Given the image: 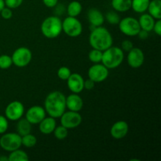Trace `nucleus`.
<instances>
[{"label": "nucleus", "mask_w": 161, "mask_h": 161, "mask_svg": "<svg viewBox=\"0 0 161 161\" xmlns=\"http://www.w3.org/2000/svg\"><path fill=\"white\" fill-rule=\"evenodd\" d=\"M16 128H17V133L20 136H24L25 135L31 133V124L25 118H20L18 119Z\"/></svg>", "instance_id": "4be33fe9"}, {"label": "nucleus", "mask_w": 161, "mask_h": 161, "mask_svg": "<svg viewBox=\"0 0 161 161\" xmlns=\"http://www.w3.org/2000/svg\"><path fill=\"white\" fill-rule=\"evenodd\" d=\"M111 5L117 12H127L131 9V0H112Z\"/></svg>", "instance_id": "412c9836"}, {"label": "nucleus", "mask_w": 161, "mask_h": 161, "mask_svg": "<svg viewBox=\"0 0 161 161\" xmlns=\"http://www.w3.org/2000/svg\"><path fill=\"white\" fill-rule=\"evenodd\" d=\"M21 146V136L17 133L3 134L0 138V147L6 152H12Z\"/></svg>", "instance_id": "39448f33"}, {"label": "nucleus", "mask_w": 161, "mask_h": 161, "mask_svg": "<svg viewBox=\"0 0 161 161\" xmlns=\"http://www.w3.org/2000/svg\"><path fill=\"white\" fill-rule=\"evenodd\" d=\"M129 130V126L126 121L119 120L114 123L110 129L111 136L115 139H122L127 136Z\"/></svg>", "instance_id": "2eb2a0df"}, {"label": "nucleus", "mask_w": 161, "mask_h": 161, "mask_svg": "<svg viewBox=\"0 0 161 161\" xmlns=\"http://www.w3.org/2000/svg\"><path fill=\"white\" fill-rule=\"evenodd\" d=\"M44 108L49 116L58 119L66 110V97L62 92L52 91L44 101Z\"/></svg>", "instance_id": "f257e3e1"}, {"label": "nucleus", "mask_w": 161, "mask_h": 161, "mask_svg": "<svg viewBox=\"0 0 161 161\" xmlns=\"http://www.w3.org/2000/svg\"><path fill=\"white\" fill-rule=\"evenodd\" d=\"M13 64L12 58L7 54H3L0 56V69H8Z\"/></svg>", "instance_id": "c756f323"}, {"label": "nucleus", "mask_w": 161, "mask_h": 161, "mask_svg": "<svg viewBox=\"0 0 161 161\" xmlns=\"http://www.w3.org/2000/svg\"><path fill=\"white\" fill-rule=\"evenodd\" d=\"M147 10L155 20L161 19V1L160 0H151L149 2Z\"/></svg>", "instance_id": "aec40b11"}, {"label": "nucleus", "mask_w": 161, "mask_h": 161, "mask_svg": "<svg viewBox=\"0 0 161 161\" xmlns=\"http://www.w3.org/2000/svg\"><path fill=\"white\" fill-rule=\"evenodd\" d=\"M133 47H134V45H133V43H132L131 41L127 40H127L123 41V42L121 43L120 48L122 49L124 51L128 52V51H130V50H131Z\"/></svg>", "instance_id": "f704fd0d"}, {"label": "nucleus", "mask_w": 161, "mask_h": 161, "mask_svg": "<svg viewBox=\"0 0 161 161\" xmlns=\"http://www.w3.org/2000/svg\"><path fill=\"white\" fill-rule=\"evenodd\" d=\"M113 36L105 27H95L89 36V43L93 49L104 51L113 46Z\"/></svg>", "instance_id": "f03ea898"}, {"label": "nucleus", "mask_w": 161, "mask_h": 161, "mask_svg": "<svg viewBox=\"0 0 161 161\" xmlns=\"http://www.w3.org/2000/svg\"><path fill=\"white\" fill-rule=\"evenodd\" d=\"M62 31L69 37H78L82 34L83 25L76 17L69 16L62 21Z\"/></svg>", "instance_id": "423d86ee"}, {"label": "nucleus", "mask_w": 161, "mask_h": 161, "mask_svg": "<svg viewBox=\"0 0 161 161\" xmlns=\"http://www.w3.org/2000/svg\"><path fill=\"white\" fill-rule=\"evenodd\" d=\"M124 59V50L119 47H111L104 50L102 53V64L107 69H114L122 64Z\"/></svg>", "instance_id": "7ed1b4c3"}, {"label": "nucleus", "mask_w": 161, "mask_h": 161, "mask_svg": "<svg viewBox=\"0 0 161 161\" xmlns=\"http://www.w3.org/2000/svg\"><path fill=\"white\" fill-rule=\"evenodd\" d=\"M87 19L89 23L94 28L102 26L105 21V17L103 14L97 8H91L88 10Z\"/></svg>", "instance_id": "f3484780"}, {"label": "nucleus", "mask_w": 161, "mask_h": 161, "mask_svg": "<svg viewBox=\"0 0 161 161\" xmlns=\"http://www.w3.org/2000/svg\"><path fill=\"white\" fill-rule=\"evenodd\" d=\"M0 161H9L8 157H0Z\"/></svg>", "instance_id": "a19ab883"}, {"label": "nucleus", "mask_w": 161, "mask_h": 161, "mask_svg": "<svg viewBox=\"0 0 161 161\" xmlns=\"http://www.w3.org/2000/svg\"><path fill=\"white\" fill-rule=\"evenodd\" d=\"M127 61L130 67H131L132 69H138L144 64V53L140 48L133 47L130 51H128Z\"/></svg>", "instance_id": "ddd939ff"}, {"label": "nucleus", "mask_w": 161, "mask_h": 161, "mask_svg": "<svg viewBox=\"0 0 161 161\" xmlns=\"http://www.w3.org/2000/svg\"><path fill=\"white\" fill-rule=\"evenodd\" d=\"M5 2L4 0H0V12H1L2 9L5 7Z\"/></svg>", "instance_id": "ea45409f"}, {"label": "nucleus", "mask_w": 161, "mask_h": 161, "mask_svg": "<svg viewBox=\"0 0 161 161\" xmlns=\"http://www.w3.org/2000/svg\"><path fill=\"white\" fill-rule=\"evenodd\" d=\"M8 160L9 161H28L29 160V157L26 152L17 149L10 152L9 155L8 156Z\"/></svg>", "instance_id": "393cba45"}, {"label": "nucleus", "mask_w": 161, "mask_h": 161, "mask_svg": "<svg viewBox=\"0 0 161 161\" xmlns=\"http://www.w3.org/2000/svg\"><path fill=\"white\" fill-rule=\"evenodd\" d=\"M56 124V119L54 118L51 116H49V117L46 116L39 124V131L43 135H50L53 133L55 127H57Z\"/></svg>", "instance_id": "a211bd4d"}, {"label": "nucleus", "mask_w": 161, "mask_h": 161, "mask_svg": "<svg viewBox=\"0 0 161 161\" xmlns=\"http://www.w3.org/2000/svg\"><path fill=\"white\" fill-rule=\"evenodd\" d=\"M150 0H131V9L138 14L147 11Z\"/></svg>", "instance_id": "5701e85b"}, {"label": "nucleus", "mask_w": 161, "mask_h": 161, "mask_svg": "<svg viewBox=\"0 0 161 161\" xmlns=\"http://www.w3.org/2000/svg\"><path fill=\"white\" fill-rule=\"evenodd\" d=\"M42 3L47 7L53 8L58 5V0H42Z\"/></svg>", "instance_id": "4c0bfd02"}, {"label": "nucleus", "mask_w": 161, "mask_h": 161, "mask_svg": "<svg viewBox=\"0 0 161 161\" xmlns=\"http://www.w3.org/2000/svg\"><path fill=\"white\" fill-rule=\"evenodd\" d=\"M82 10H83V6L78 1L71 2L67 6V13L69 17H78L81 14Z\"/></svg>", "instance_id": "b1692460"}, {"label": "nucleus", "mask_w": 161, "mask_h": 161, "mask_svg": "<svg viewBox=\"0 0 161 161\" xmlns=\"http://www.w3.org/2000/svg\"><path fill=\"white\" fill-rule=\"evenodd\" d=\"M118 25L119 31L127 36H137L141 30L138 20L132 17H124V19L119 20Z\"/></svg>", "instance_id": "6e6552de"}, {"label": "nucleus", "mask_w": 161, "mask_h": 161, "mask_svg": "<svg viewBox=\"0 0 161 161\" xmlns=\"http://www.w3.org/2000/svg\"><path fill=\"white\" fill-rule=\"evenodd\" d=\"M47 116L45 108L39 105H34L28 108L25 113V119L31 124H39Z\"/></svg>", "instance_id": "f8f14e48"}, {"label": "nucleus", "mask_w": 161, "mask_h": 161, "mask_svg": "<svg viewBox=\"0 0 161 161\" xmlns=\"http://www.w3.org/2000/svg\"><path fill=\"white\" fill-rule=\"evenodd\" d=\"M83 86H84V89L90 91V90H92L94 87L95 83L93 80H91V79L88 78L87 80H84V84H83Z\"/></svg>", "instance_id": "e433bc0d"}, {"label": "nucleus", "mask_w": 161, "mask_h": 161, "mask_svg": "<svg viewBox=\"0 0 161 161\" xmlns=\"http://www.w3.org/2000/svg\"><path fill=\"white\" fill-rule=\"evenodd\" d=\"M66 81L71 92L80 94L84 90V79L79 73H72Z\"/></svg>", "instance_id": "4468645a"}, {"label": "nucleus", "mask_w": 161, "mask_h": 161, "mask_svg": "<svg viewBox=\"0 0 161 161\" xmlns=\"http://www.w3.org/2000/svg\"><path fill=\"white\" fill-rule=\"evenodd\" d=\"M102 53H103V51H102V50H97V49H92L89 52L88 58H89V60L91 62L94 63V64H97V63L102 62Z\"/></svg>", "instance_id": "bb28decb"}, {"label": "nucleus", "mask_w": 161, "mask_h": 161, "mask_svg": "<svg viewBox=\"0 0 161 161\" xmlns=\"http://www.w3.org/2000/svg\"><path fill=\"white\" fill-rule=\"evenodd\" d=\"M57 74H58V78L61 79V80H67L71 75L72 72H71V70L69 68L65 67V66H62V67L58 69Z\"/></svg>", "instance_id": "7c9ffc66"}, {"label": "nucleus", "mask_w": 161, "mask_h": 161, "mask_svg": "<svg viewBox=\"0 0 161 161\" xmlns=\"http://www.w3.org/2000/svg\"><path fill=\"white\" fill-rule=\"evenodd\" d=\"M9 124H8V119L6 116L0 115V135L6 133Z\"/></svg>", "instance_id": "473e14b6"}, {"label": "nucleus", "mask_w": 161, "mask_h": 161, "mask_svg": "<svg viewBox=\"0 0 161 161\" xmlns=\"http://www.w3.org/2000/svg\"><path fill=\"white\" fill-rule=\"evenodd\" d=\"M24 0H4L5 6L9 9H17L21 6Z\"/></svg>", "instance_id": "2f4dec72"}, {"label": "nucleus", "mask_w": 161, "mask_h": 161, "mask_svg": "<svg viewBox=\"0 0 161 161\" xmlns=\"http://www.w3.org/2000/svg\"><path fill=\"white\" fill-rule=\"evenodd\" d=\"M108 76V69L102 63L94 64L88 70V78L94 83H102Z\"/></svg>", "instance_id": "9b49d317"}, {"label": "nucleus", "mask_w": 161, "mask_h": 161, "mask_svg": "<svg viewBox=\"0 0 161 161\" xmlns=\"http://www.w3.org/2000/svg\"><path fill=\"white\" fill-rule=\"evenodd\" d=\"M41 32L47 39H55L62 32V20L57 16L47 17L41 25Z\"/></svg>", "instance_id": "20e7f679"}, {"label": "nucleus", "mask_w": 161, "mask_h": 161, "mask_svg": "<svg viewBox=\"0 0 161 161\" xmlns=\"http://www.w3.org/2000/svg\"><path fill=\"white\" fill-rule=\"evenodd\" d=\"M83 106V101L79 94L72 93L66 97V108L70 111L80 112Z\"/></svg>", "instance_id": "dca6fc26"}, {"label": "nucleus", "mask_w": 161, "mask_h": 161, "mask_svg": "<svg viewBox=\"0 0 161 161\" xmlns=\"http://www.w3.org/2000/svg\"><path fill=\"white\" fill-rule=\"evenodd\" d=\"M25 114V106L19 101H14L8 104L5 109V116L11 121H17Z\"/></svg>", "instance_id": "1a4fd4ad"}, {"label": "nucleus", "mask_w": 161, "mask_h": 161, "mask_svg": "<svg viewBox=\"0 0 161 161\" xmlns=\"http://www.w3.org/2000/svg\"><path fill=\"white\" fill-rule=\"evenodd\" d=\"M156 20L149 14H144L143 13L141 17L138 19V23H139L141 29L147 31L148 32H150L153 31L154 24Z\"/></svg>", "instance_id": "6ab92c4d"}, {"label": "nucleus", "mask_w": 161, "mask_h": 161, "mask_svg": "<svg viewBox=\"0 0 161 161\" xmlns=\"http://www.w3.org/2000/svg\"><path fill=\"white\" fill-rule=\"evenodd\" d=\"M105 18L108 21V23L113 25H118L119 20H120V17H119V14L117 13L114 12V11H109V12L107 13Z\"/></svg>", "instance_id": "c85d7f7f"}, {"label": "nucleus", "mask_w": 161, "mask_h": 161, "mask_svg": "<svg viewBox=\"0 0 161 161\" xmlns=\"http://www.w3.org/2000/svg\"><path fill=\"white\" fill-rule=\"evenodd\" d=\"M153 31L158 36H161V19H160V20H156Z\"/></svg>", "instance_id": "c9c22d12"}, {"label": "nucleus", "mask_w": 161, "mask_h": 161, "mask_svg": "<svg viewBox=\"0 0 161 161\" xmlns=\"http://www.w3.org/2000/svg\"><path fill=\"white\" fill-rule=\"evenodd\" d=\"M11 58L14 65L18 68H24L26 67L31 62L32 53L28 47H19L14 50Z\"/></svg>", "instance_id": "0eeeda50"}, {"label": "nucleus", "mask_w": 161, "mask_h": 161, "mask_svg": "<svg viewBox=\"0 0 161 161\" xmlns=\"http://www.w3.org/2000/svg\"><path fill=\"white\" fill-rule=\"evenodd\" d=\"M37 143V138L31 133L21 136V146L26 148L34 147Z\"/></svg>", "instance_id": "a878e982"}, {"label": "nucleus", "mask_w": 161, "mask_h": 161, "mask_svg": "<svg viewBox=\"0 0 161 161\" xmlns=\"http://www.w3.org/2000/svg\"><path fill=\"white\" fill-rule=\"evenodd\" d=\"M137 36H138L139 39H147L148 36H149V32H148L147 31H145V30L141 29L139 31V32L138 33V35H137Z\"/></svg>", "instance_id": "58836bf2"}, {"label": "nucleus", "mask_w": 161, "mask_h": 161, "mask_svg": "<svg viewBox=\"0 0 161 161\" xmlns=\"http://www.w3.org/2000/svg\"><path fill=\"white\" fill-rule=\"evenodd\" d=\"M69 130V129L64 127V126L61 125L55 127L53 133V135H54V137L57 138V139L64 140L67 138L68 135H69V130Z\"/></svg>", "instance_id": "cd10ccee"}, {"label": "nucleus", "mask_w": 161, "mask_h": 161, "mask_svg": "<svg viewBox=\"0 0 161 161\" xmlns=\"http://www.w3.org/2000/svg\"><path fill=\"white\" fill-rule=\"evenodd\" d=\"M0 14H1L2 17H3V19H5V20H9V19H10L11 17H13L12 9L6 7V6H5V7L2 9Z\"/></svg>", "instance_id": "72a5a7b5"}, {"label": "nucleus", "mask_w": 161, "mask_h": 161, "mask_svg": "<svg viewBox=\"0 0 161 161\" xmlns=\"http://www.w3.org/2000/svg\"><path fill=\"white\" fill-rule=\"evenodd\" d=\"M61 125L67 129H73L79 127L82 123V116L79 112L66 111L61 116Z\"/></svg>", "instance_id": "9d476101"}]
</instances>
